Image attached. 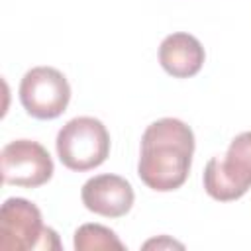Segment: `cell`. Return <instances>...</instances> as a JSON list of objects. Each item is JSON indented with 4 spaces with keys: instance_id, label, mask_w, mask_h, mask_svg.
<instances>
[{
    "instance_id": "obj_1",
    "label": "cell",
    "mask_w": 251,
    "mask_h": 251,
    "mask_svg": "<svg viewBox=\"0 0 251 251\" xmlns=\"http://www.w3.org/2000/svg\"><path fill=\"white\" fill-rule=\"evenodd\" d=\"M192 153V129L176 118H161L143 131L137 175L157 192L176 190L188 178Z\"/></svg>"
},
{
    "instance_id": "obj_2",
    "label": "cell",
    "mask_w": 251,
    "mask_h": 251,
    "mask_svg": "<svg viewBox=\"0 0 251 251\" xmlns=\"http://www.w3.org/2000/svg\"><path fill=\"white\" fill-rule=\"evenodd\" d=\"M57 155L71 171H90L100 167L110 153V133L106 126L90 116L69 120L57 133Z\"/></svg>"
},
{
    "instance_id": "obj_3",
    "label": "cell",
    "mask_w": 251,
    "mask_h": 251,
    "mask_svg": "<svg viewBox=\"0 0 251 251\" xmlns=\"http://www.w3.org/2000/svg\"><path fill=\"white\" fill-rule=\"evenodd\" d=\"M204 188L218 202L237 200L251 188V131L235 135L224 159L212 157L208 161Z\"/></svg>"
},
{
    "instance_id": "obj_4",
    "label": "cell",
    "mask_w": 251,
    "mask_h": 251,
    "mask_svg": "<svg viewBox=\"0 0 251 251\" xmlns=\"http://www.w3.org/2000/svg\"><path fill=\"white\" fill-rule=\"evenodd\" d=\"M71 100V86L65 75L53 67H33L20 82V102L37 120L59 118Z\"/></svg>"
},
{
    "instance_id": "obj_5",
    "label": "cell",
    "mask_w": 251,
    "mask_h": 251,
    "mask_svg": "<svg viewBox=\"0 0 251 251\" xmlns=\"http://www.w3.org/2000/svg\"><path fill=\"white\" fill-rule=\"evenodd\" d=\"M4 184L37 188L53 176V159L47 149L31 139H16L0 153Z\"/></svg>"
},
{
    "instance_id": "obj_6",
    "label": "cell",
    "mask_w": 251,
    "mask_h": 251,
    "mask_svg": "<svg viewBox=\"0 0 251 251\" xmlns=\"http://www.w3.org/2000/svg\"><path fill=\"white\" fill-rule=\"evenodd\" d=\"M41 212L25 198H8L0 210V249H39L45 235Z\"/></svg>"
},
{
    "instance_id": "obj_7",
    "label": "cell",
    "mask_w": 251,
    "mask_h": 251,
    "mask_svg": "<svg viewBox=\"0 0 251 251\" xmlns=\"http://www.w3.org/2000/svg\"><path fill=\"white\" fill-rule=\"evenodd\" d=\"M82 204L86 210L104 218L126 216L135 200L131 184L118 175H96L82 184Z\"/></svg>"
},
{
    "instance_id": "obj_8",
    "label": "cell",
    "mask_w": 251,
    "mask_h": 251,
    "mask_svg": "<svg viewBox=\"0 0 251 251\" xmlns=\"http://www.w3.org/2000/svg\"><path fill=\"white\" fill-rule=\"evenodd\" d=\"M204 47L202 43L184 31L171 33L161 41L159 63L175 78L194 76L204 65Z\"/></svg>"
},
{
    "instance_id": "obj_9",
    "label": "cell",
    "mask_w": 251,
    "mask_h": 251,
    "mask_svg": "<svg viewBox=\"0 0 251 251\" xmlns=\"http://www.w3.org/2000/svg\"><path fill=\"white\" fill-rule=\"evenodd\" d=\"M75 249L76 251H92V249H118L124 251L126 245L118 239V235L100 224H84L75 231Z\"/></svg>"
},
{
    "instance_id": "obj_10",
    "label": "cell",
    "mask_w": 251,
    "mask_h": 251,
    "mask_svg": "<svg viewBox=\"0 0 251 251\" xmlns=\"http://www.w3.org/2000/svg\"><path fill=\"white\" fill-rule=\"evenodd\" d=\"M153 245H157V247H161V245H169V247H182L180 243H175V241H171V239H167V237H163V239H153V241H147L145 243V247H153Z\"/></svg>"
}]
</instances>
